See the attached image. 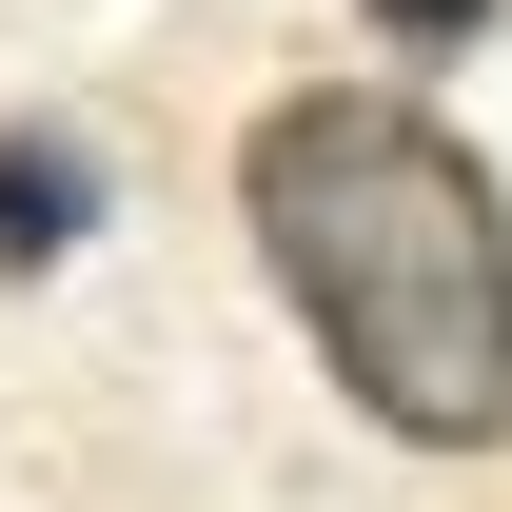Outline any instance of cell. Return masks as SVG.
Wrapping results in <instances>:
<instances>
[{
  "mask_svg": "<svg viewBox=\"0 0 512 512\" xmlns=\"http://www.w3.org/2000/svg\"><path fill=\"white\" fill-rule=\"evenodd\" d=\"M237 217L276 316L394 453H493L512 434V197L414 79H296L237 138Z\"/></svg>",
  "mask_w": 512,
  "mask_h": 512,
  "instance_id": "1",
  "label": "cell"
},
{
  "mask_svg": "<svg viewBox=\"0 0 512 512\" xmlns=\"http://www.w3.org/2000/svg\"><path fill=\"white\" fill-rule=\"evenodd\" d=\"M79 237H99V138H79V119H20V138H0V276H60Z\"/></svg>",
  "mask_w": 512,
  "mask_h": 512,
  "instance_id": "2",
  "label": "cell"
},
{
  "mask_svg": "<svg viewBox=\"0 0 512 512\" xmlns=\"http://www.w3.org/2000/svg\"><path fill=\"white\" fill-rule=\"evenodd\" d=\"M355 20H375V60H473L493 40V0H355Z\"/></svg>",
  "mask_w": 512,
  "mask_h": 512,
  "instance_id": "3",
  "label": "cell"
}]
</instances>
